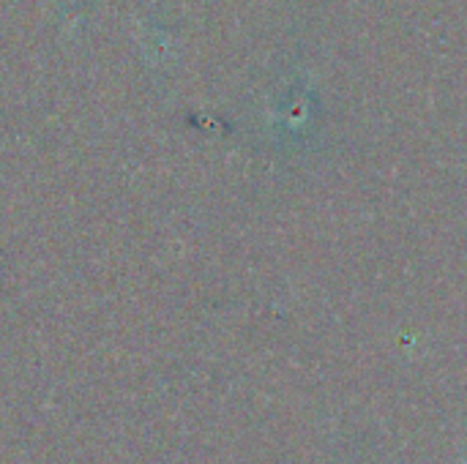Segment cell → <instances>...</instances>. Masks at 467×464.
Returning <instances> with one entry per match:
<instances>
[{
    "label": "cell",
    "mask_w": 467,
    "mask_h": 464,
    "mask_svg": "<svg viewBox=\"0 0 467 464\" xmlns=\"http://www.w3.org/2000/svg\"><path fill=\"white\" fill-rule=\"evenodd\" d=\"M457 464H467V462H457Z\"/></svg>",
    "instance_id": "cell-1"
}]
</instances>
